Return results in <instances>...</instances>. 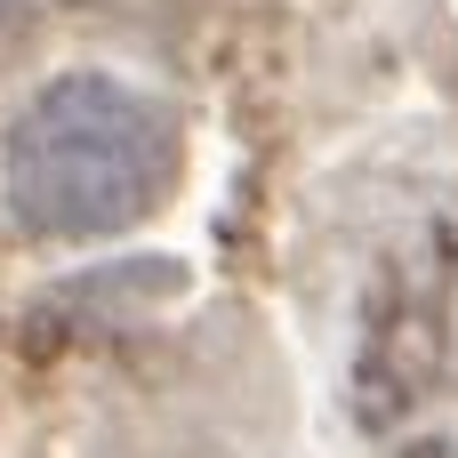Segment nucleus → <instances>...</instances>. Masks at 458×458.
Wrapping results in <instances>:
<instances>
[{
  "mask_svg": "<svg viewBox=\"0 0 458 458\" xmlns=\"http://www.w3.org/2000/svg\"><path fill=\"white\" fill-rule=\"evenodd\" d=\"M177 177V121L145 89L113 72H64L48 81L8 145H0V193L24 233L81 242L145 217Z\"/></svg>",
  "mask_w": 458,
  "mask_h": 458,
  "instance_id": "obj_1",
  "label": "nucleus"
},
{
  "mask_svg": "<svg viewBox=\"0 0 458 458\" xmlns=\"http://www.w3.org/2000/svg\"><path fill=\"white\" fill-rule=\"evenodd\" d=\"M346 386L386 458H458V201L370 266Z\"/></svg>",
  "mask_w": 458,
  "mask_h": 458,
  "instance_id": "obj_2",
  "label": "nucleus"
}]
</instances>
